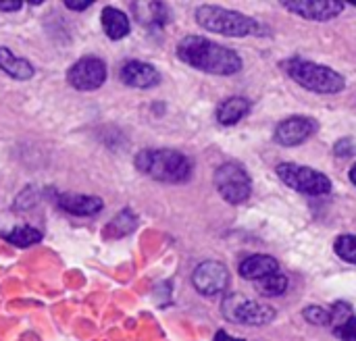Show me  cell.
<instances>
[{
    "label": "cell",
    "mask_w": 356,
    "mask_h": 341,
    "mask_svg": "<svg viewBox=\"0 0 356 341\" xmlns=\"http://www.w3.org/2000/svg\"><path fill=\"white\" fill-rule=\"evenodd\" d=\"M177 56L200 71L215 75H234L242 69V58L232 50L202 35H188L177 44Z\"/></svg>",
    "instance_id": "1"
},
{
    "label": "cell",
    "mask_w": 356,
    "mask_h": 341,
    "mask_svg": "<svg viewBox=\"0 0 356 341\" xmlns=\"http://www.w3.org/2000/svg\"><path fill=\"white\" fill-rule=\"evenodd\" d=\"M136 167L163 183H184L192 175V163L177 150H142L136 156Z\"/></svg>",
    "instance_id": "2"
},
{
    "label": "cell",
    "mask_w": 356,
    "mask_h": 341,
    "mask_svg": "<svg viewBox=\"0 0 356 341\" xmlns=\"http://www.w3.org/2000/svg\"><path fill=\"white\" fill-rule=\"evenodd\" d=\"M196 23L213 33H223L229 38H246V35H261L263 25L242 13L204 4L196 10Z\"/></svg>",
    "instance_id": "3"
},
{
    "label": "cell",
    "mask_w": 356,
    "mask_h": 341,
    "mask_svg": "<svg viewBox=\"0 0 356 341\" xmlns=\"http://www.w3.org/2000/svg\"><path fill=\"white\" fill-rule=\"evenodd\" d=\"M286 71L296 83L317 94H338L344 90V77L338 71L311 60L294 58L286 65Z\"/></svg>",
    "instance_id": "4"
},
{
    "label": "cell",
    "mask_w": 356,
    "mask_h": 341,
    "mask_svg": "<svg viewBox=\"0 0 356 341\" xmlns=\"http://www.w3.org/2000/svg\"><path fill=\"white\" fill-rule=\"evenodd\" d=\"M277 175L286 185H290L292 190H296L300 194L323 196L332 190L330 177L311 169V167H302V165H294V163H282V165H277Z\"/></svg>",
    "instance_id": "5"
},
{
    "label": "cell",
    "mask_w": 356,
    "mask_h": 341,
    "mask_svg": "<svg viewBox=\"0 0 356 341\" xmlns=\"http://www.w3.org/2000/svg\"><path fill=\"white\" fill-rule=\"evenodd\" d=\"M215 188L229 204H242L250 198V177L240 165L234 163L221 165L215 171Z\"/></svg>",
    "instance_id": "6"
},
{
    "label": "cell",
    "mask_w": 356,
    "mask_h": 341,
    "mask_svg": "<svg viewBox=\"0 0 356 341\" xmlns=\"http://www.w3.org/2000/svg\"><path fill=\"white\" fill-rule=\"evenodd\" d=\"M223 315L232 323L242 325H267L275 319V310L267 304L252 302L244 296H232L223 304Z\"/></svg>",
    "instance_id": "7"
},
{
    "label": "cell",
    "mask_w": 356,
    "mask_h": 341,
    "mask_svg": "<svg viewBox=\"0 0 356 341\" xmlns=\"http://www.w3.org/2000/svg\"><path fill=\"white\" fill-rule=\"evenodd\" d=\"M67 79L75 90L81 92L98 90L106 79V67L96 56H83L77 63H73V67L67 73Z\"/></svg>",
    "instance_id": "8"
},
{
    "label": "cell",
    "mask_w": 356,
    "mask_h": 341,
    "mask_svg": "<svg viewBox=\"0 0 356 341\" xmlns=\"http://www.w3.org/2000/svg\"><path fill=\"white\" fill-rule=\"evenodd\" d=\"M227 281H229L227 269L215 260L198 265L192 275V283H194L196 292L202 296H219L227 288Z\"/></svg>",
    "instance_id": "9"
},
{
    "label": "cell",
    "mask_w": 356,
    "mask_h": 341,
    "mask_svg": "<svg viewBox=\"0 0 356 341\" xmlns=\"http://www.w3.org/2000/svg\"><path fill=\"white\" fill-rule=\"evenodd\" d=\"M317 131V123L309 117H292L275 127V142L282 146H298Z\"/></svg>",
    "instance_id": "10"
},
{
    "label": "cell",
    "mask_w": 356,
    "mask_h": 341,
    "mask_svg": "<svg viewBox=\"0 0 356 341\" xmlns=\"http://www.w3.org/2000/svg\"><path fill=\"white\" fill-rule=\"evenodd\" d=\"M284 6L311 21H330L344 10V4L338 0H296L284 2Z\"/></svg>",
    "instance_id": "11"
},
{
    "label": "cell",
    "mask_w": 356,
    "mask_h": 341,
    "mask_svg": "<svg viewBox=\"0 0 356 341\" xmlns=\"http://www.w3.org/2000/svg\"><path fill=\"white\" fill-rule=\"evenodd\" d=\"M119 77L125 85L129 88H152L159 83L161 75L159 71L148 65V63H142V60H127L123 63L121 71H119Z\"/></svg>",
    "instance_id": "12"
},
{
    "label": "cell",
    "mask_w": 356,
    "mask_h": 341,
    "mask_svg": "<svg viewBox=\"0 0 356 341\" xmlns=\"http://www.w3.org/2000/svg\"><path fill=\"white\" fill-rule=\"evenodd\" d=\"M277 260L271 258V256H265V254H257V256H248L246 260H242L240 265V275L244 279H250V281H261L269 275H275L277 273Z\"/></svg>",
    "instance_id": "13"
},
{
    "label": "cell",
    "mask_w": 356,
    "mask_h": 341,
    "mask_svg": "<svg viewBox=\"0 0 356 341\" xmlns=\"http://www.w3.org/2000/svg\"><path fill=\"white\" fill-rule=\"evenodd\" d=\"M58 204L63 210L77 215V217H90L102 210V200L96 196H79V194H67L58 198Z\"/></svg>",
    "instance_id": "14"
},
{
    "label": "cell",
    "mask_w": 356,
    "mask_h": 341,
    "mask_svg": "<svg viewBox=\"0 0 356 341\" xmlns=\"http://www.w3.org/2000/svg\"><path fill=\"white\" fill-rule=\"evenodd\" d=\"M248 113H250V100L240 98V96H234V98L223 100V102L217 106V121H219L221 125H236V123L242 121Z\"/></svg>",
    "instance_id": "15"
},
{
    "label": "cell",
    "mask_w": 356,
    "mask_h": 341,
    "mask_svg": "<svg viewBox=\"0 0 356 341\" xmlns=\"http://www.w3.org/2000/svg\"><path fill=\"white\" fill-rule=\"evenodd\" d=\"M131 10L146 27H161L167 23V6L161 2H136L131 4Z\"/></svg>",
    "instance_id": "16"
},
{
    "label": "cell",
    "mask_w": 356,
    "mask_h": 341,
    "mask_svg": "<svg viewBox=\"0 0 356 341\" xmlns=\"http://www.w3.org/2000/svg\"><path fill=\"white\" fill-rule=\"evenodd\" d=\"M102 29L111 40H121L129 33V19L123 10L106 6L102 10Z\"/></svg>",
    "instance_id": "17"
},
{
    "label": "cell",
    "mask_w": 356,
    "mask_h": 341,
    "mask_svg": "<svg viewBox=\"0 0 356 341\" xmlns=\"http://www.w3.org/2000/svg\"><path fill=\"white\" fill-rule=\"evenodd\" d=\"M0 69L15 77V79H29L33 75V67L29 60L21 58V56H15L8 48L0 46Z\"/></svg>",
    "instance_id": "18"
},
{
    "label": "cell",
    "mask_w": 356,
    "mask_h": 341,
    "mask_svg": "<svg viewBox=\"0 0 356 341\" xmlns=\"http://www.w3.org/2000/svg\"><path fill=\"white\" fill-rule=\"evenodd\" d=\"M4 240L13 246H19V248H27V246H33L38 242H42V233L33 227H17L8 233H4Z\"/></svg>",
    "instance_id": "19"
},
{
    "label": "cell",
    "mask_w": 356,
    "mask_h": 341,
    "mask_svg": "<svg viewBox=\"0 0 356 341\" xmlns=\"http://www.w3.org/2000/svg\"><path fill=\"white\" fill-rule=\"evenodd\" d=\"M257 288H259V292H261L263 296L275 298V296H282V294L288 290V279H286L284 275L275 273V275H269V277L257 281Z\"/></svg>",
    "instance_id": "20"
},
{
    "label": "cell",
    "mask_w": 356,
    "mask_h": 341,
    "mask_svg": "<svg viewBox=\"0 0 356 341\" xmlns=\"http://www.w3.org/2000/svg\"><path fill=\"white\" fill-rule=\"evenodd\" d=\"M336 254L346 260L356 265V238L355 235H342L336 240Z\"/></svg>",
    "instance_id": "21"
},
{
    "label": "cell",
    "mask_w": 356,
    "mask_h": 341,
    "mask_svg": "<svg viewBox=\"0 0 356 341\" xmlns=\"http://www.w3.org/2000/svg\"><path fill=\"white\" fill-rule=\"evenodd\" d=\"M305 319L313 325H332V310H325L321 306H311L305 310Z\"/></svg>",
    "instance_id": "22"
},
{
    "label": "cell",
    "mask_w": 356,
    "mask_h": 341,
    "mask_svg": "<svg viewBox=\"0 0 356 341\" xmlns=\"http://www.w3.org/2000/svg\"><path fill=\"white\" fill-rule=\"evenodd\" d=\"M348 319H353V310H350L348 304L340 302V304H336V306L332 308V323L336 325V329L342 327Z\"/></svg>",
    "instance_id": "23"
},
{
    "label": "cell",
    "mask_w": 356,
    "mask_h": 341,
    "mask_svg": "<svg viewBox=\"0 0 356 341\" xmlns=\"http://www.w3.org/2000/svg\"><path fill=\"white\" fill-rule=\"evenodd\" d=\"M336 335L342 341H356V317L348 319L342 327H338Z\"/></svg>",
    "instance_id": "24"
},
{
    "label": "cell",
    "mask_w": 356,
    "mask_h": 341,
    "mask_svg": "<svg viewBox=\"0 0 356 341\" xmlns=\"http://www.w3.org/2000/svg\"><path fill=\"white\" fill-rule=\"evenodd\" d=\"M355 152V146H353V142L350 140H342V142H338V146H336V154L338 156H350Z\"/></svg>",
    "instance_id": "25"
},
{
    "label": "cell",
    "mask_w": 356,
    "mask_h": 341,
    "mask_svg": "<svg viewBox=\"0 0 356 341\" xmlns=\"http://www.w3.org/2000/svg\"><path fill=\"white\" fill-rule=\"evenodd\" d=\"M21 8V2H0V10H17Z\"/></svg>",
    "instance_id": "26"
},
{
    "label": "cell",
    "mask_w": 356,
    "mask_h": 341,
    "mask_svg": "<svg viewBox=\"0 0 356 341\" xmlns=\"http://www.w3.org/2000/svg\"><path fill=\"white\" fill-rule=\"evenodd\" d=\"M215 341H244V340H236V338L227 335L225 331H217V335H215Z\"/></svg>",
    "instance_id": "27"
},
{
    "label": "cell",
    "mask_w": 356,
    "mask_h": 341,
    "mask_svg": "<svg viewBox=\"0 0 356 341\" xmlns=\"http://www.w3.org/2000/svg\"><path fill=\"white\" fill-rule=\"evenodd\" d=\"M65 4H67L69 8H75V10H81V8H88V6H90V2H81V4H79V2H71V0H67Z\"/></svg>",
    "instance_id": "28"
},
{
    "label": "cell",
    "mask_w": 356,
    "mask_h": 341,
    "mask_svg": "<svg viewBox=\"0 0 356 341\" xmlns=\"http://www.w3.org/2000/svg\"><path fill=\"white\" fill-rule=\"evenodd\" d=\"M348 177H350V181H353V183H355V185H356V165H355V167H353V169H350Z\"/></svg>",
    "instance_id": "29"
}]
</instances>
